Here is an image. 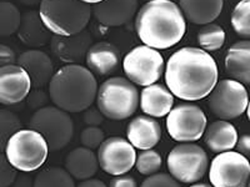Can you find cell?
<instances>
[{
  "label": "cell",
  "mask_w": 250,
  "mask_h": 187,
  "mask_svg": "<svg viewBox=\"0 0 250 187\" xmlns=\"http://www.w3.org/2000/svg\"><path fill=\"white\" fill-rule=\"evenodd\" d=\"M218 65L207 51L183 48L167 62L165 84L174 96L185 101H196L209 96L218 82Z\"/></svg>",
  "instance_id": "6da1fadb"
},
{
  "label": "cell",
  "mask_w": 250,
  "mask_h": 187,
  "mask_svg": "<svg viewBox=\"0 0 250 187\" xmlns=\"http://www.w3.org/2000/svg\"><path fill=\"white\" fill-rule=\"evenodd\" d=\"M135 31L144 45L165 50L184 37L187 21L179 5L171 0H151L137 13Z\"/></svg>",
  "instance_id": "7a4b0ae2"
},
{
  "label": "cell",
  "mask_w": 250,
  "mask_h": 187,
  "mask_svg": "<svg viewBox=\"0 0 250 187\" xmlns=\"http://www.w3.org/2000/svg\"><path fill=\"white\" fill-rule=\"evenodd\" d=\"M98 82L88 68L70 64L60 68L49 84V97L66 112H84L93 105Z\"/></svg>",
  "instance_id": "3957f363"
},
{
  "label": "cell",
  "mask_w": 250,
  "mask_h": 187,
  "mask_svg": "<svg viewBox=\"0 0 250 187\" xmlns=\"http://www.w3.org/2000/svg\"><path fill=\"white\" fill-rule=\"evenodd\" d=\"M39 14L51 34L70 37L85 30L93 12L80 0H42Z\"/></svg>",
  "instance_id": "277c9868"
},
{
  "label": "cell",
  "mask_w": 250,
  "mask_h": 187,
  "mask_svg": "<svg viewBox=\"0 0 250 187\" xmlns=\"http://www.w3.org/2000/svg\"><path fill=\"white\" fill-rule=\"evenodd\" d=\"M139 99L138 89L130 80L115 76L105 80L98 89L97 105L104 116L119 121L135 113Z\"/></svg>",
  "instance_id": "5b68a950"
},
{
  "label": "cell",
  "mask_w": 250,
  "mask_h": 187,
  "mask_svg": "<svg viewBox=\"0 0 250 187\" xmlns=\"http://www.w3.org/2000/svg\"><path fill=\"white\" fill-rule=\"evenodd\" d=\"M49 155V146L43 135L38 131L19 130L15 132L5 148L8 161L17 170L31 172L45 164Z\"/></svg>",
  "instance_id": "8992f818"
},
{
  "label": "cell",
  "mask_w": 250,
  "mask_h": 187,
  "mask_svg": "<svg viewBox=\"0 0 250 187\" xmlns=\"http://www.w3.org/2000/svg\"><path fill=\"white\" fill-rule=\"evenodd\" d=\"M29 126L43 135L50 151H59L68 146L74 135L70 115L57 106H44L35 111Z\"/></svg>",
  "instance_id": "52a82bcc"
},
{
  "label": "cell",
  "mask_w": 250,
  "mask_h": 187,
  "mask_svg": "<svg viewBox=\"0 0 250 187\" xmlns=\"http://www.w3.org/2000/svg\"><path fill=\"white\" fill-rule=\"evenodd\" d=\"M209 166L208 155L195 144H180L168 156L170 176L182 184H195L204 177Z\"/></svg>",
  "instance_id": "ba28073f"
},
{
  "label": "cell",
  "mask_w": 250,
  "mask_h": 187,
  "mask_svg": "<svg viewBox=\"0 0 250 187\" xmlns=\"http://www.w3.org/2000/svg\"><path fill=\"white\" fill-rule=\"evenodd\" d=\"M123 69L133 84L149 86L162 77L164 59L156 49L140 45L130 50L123 60Z\"/></svg>",
  "instance_id": "9c48e42d"
},
{
  "label": "cell",
  "mask_w": 250,
  "mask_h": 187,
  "mask_svg": "<svg viewBox=\"0 0 250 187\" xmlns=\"http://www.w3.org/2000/svg\"><path fill=\"white\" fill-rule=\"evenodd\" d=\"M248 104L249 96L247 89L233 79H224L216 82L208 99L211 112L225 121L242 116L247 110Z\"/></svg>",
  "instance_id": "30bf717a"
},
{
  "label": "cell",
  "mask_w": 250,
  "mask_h": 187,
  "mask_svg": "<svg viewBox=\"0 0 250 187\" xmlns=\"http://www.w3.org/2000/svg\"><path fill=\"white\" fill-rule=\"evenodd\" d=\"M207 129V116L199 106L179 104L167 117V130L178 142H193L202 139Z\"/></svg>",
  "instance_id": "8fae6325"
},
{
  "label": "cell",
  "mask_w": 250,
  "mask_h": 187,
  "mask_svg": "<svg viewBox=\"0 0 250 187\" xmlns=\"http://www.w3.org/2000/svg\"><path fill=\"white\" fill-rule=\"evenodd\" d=\"M250 179V164L244 155L225 151L215 156L209 168L213 187H247Z\"/></svg>",
  "instance_id": "7c38bea8"
},
{
  "label": "cell",
  "mask_w": 250,
  "mask_h": 187,
  "mask_svg": "<svg viewBox=\"0 0 250 187\" xmlns=\"http://www.w3.org/2000/svg\"><path fill=\"white\" fill-rule=\"evenodd\" d=\"M98 161L103 171L113 176L125 175L137 161L133 145L124 137L113 136L104 140L98 151Z\"/></svg>",
  "instance_id": "4fadbf2b"
},
{
  "label": "cell",
  "mask_w": 250,
  "mask_h": 187,
  "mask_svg": "<svg viewBox=\"0 0 250 187\" xmlns=\"http://www.w3.org/2000/svg\"><path fill=\"white\" fill-rule=\"evenodd\" d=\"M30 90L31 80L21 66L13 64L0 69V104L6 106L19 104Z\"/></svg>",
  "instance_id": "5bb4252c"
},
{
  "label": "cell",
  "mask_w": 250,
  "mask_h": 187,
  "mask_svg": "<svg viewBox=\"0 0 250 187\" xmlns=\"http://www.w3.org/2000/svg\"><path fill=\"white\" fill-rule=\"evenodd\" d=\"M93 45V37L88 30L70 37L53 35L50 48L53 54L66 64H79L86 57L89 49Z\"/></svg>",
  "instance_id": "9a60e30c"
},
{
  "label": "cell",
  "mask_w": 250,
  "mask_h": 187,
  "mask_svg": "<svg viewBox=\"0 0 250 187\" xmlns=\"http://www.w3.org/2000/svg\"><path fill=\"white\" fill-rule=\"evenodd\" d=\"M17 62L28 73L31 86H34V89H42L49 85L54 76V64L50 56L42 50L31 49L24 51L19 55Z\"/></svg>",
  "instance_id": "2e32d148"
},
{
  "label": "cell",
  "mask_w": 250,
  "mask_h": 187,
  "mask_svg": "<svg viewBox=\"0 0 250 187\" xmlns=\"http://www.w3.org/2000/svg\"><path fill=\"white\" fill-rule=\"evenodd\" d=\"M138 0H103L91 8L95 19L105 26H122L137 14Z\"/></svg>",
  "instance_id": "e0dca14e"
},
{
  "label": "cell",
  "mask_w": 250,
  "mask_h": 187,
  "mask_svg": "<svg viewBox=\"0 0 250 187\" xmlns=\"http://www.w3.org/2000/svg\"><path fill=\"white\" fill-rule=\"evenodd\" d=\"M128 141L135 149L150 150L162 139V128L159 122L148 115H138L129 122L126 128Z\"/></svg>",
  "instance_id": "ac0fdd59"
},
{
  "label": "cell",
  "mask_w": 250,
  "mask_h": 187,
  "mask_svg": "<svg viewBox=\"0 0 250 187\" xmlns=\"http://www.w3.org/2000/svg\"><path fill=\"white\" fill-rule=\"evenodd\" d=\"M139 105L143 112L148 116L164 117L173 109L174 95L163 84H153L143 89Z\"/></svg>",
  "instance_id": "d6986e66"
},
{
  "label": "cell",
  "mask_w": 250,
  "mask_h": 187,
  "mask_svg": "<svg viewBox=\"0 0 250 187\" xmlns=\"http://www.w3.org/2000/svg\"><path fill=\"white\" fill-rule=\"evenodd\" d=\"M86 66L93 74L100 76L110 75L117 70L120 62V53L113 44L106 41L93 44L85 57Z\"/></svg>",
  "instance_id": "ffe728a7"
},
{
  "label": "cell",
  "mask_w": 250,
  "mask_h": 187,
  "mask_svg": "<svg viewBox=\"0 0 250 187\" xmlns=\"http://www.w3.org/2000/svg\"><path fill=\"white\" fill-rule=\"evenodd\" d=\"M17 34L24 45L33 49L44 46L53 37L37 10H29L21 15V21Z\"/></svg>",
  "instance_id": "44dd1931"
},
{
  "label": "cell",
  "mask_w": 250,
  "mask_h": 187,
  "mask_svg": "<svg viewBox=\"0 0 250 187\" xmlns=\"http://www.w3.org/2000/svg\"><path fill=\"white\" fill-rule=\"evenodd\" d=\"M225 69L231 79L250 85V40H242L229 48L225 56Z\"/></svg>",
  "instance_id": "7402d4cb"
},
{
  "label": "cell",
  "mask_w": 250,
  "mask_h": 187,
  "mask_svg": "<svg viewBox=\"0 0 250 187\" xmlns=\"http://www.w3.org/2000/svg\"><path fill=\"white\" fill-rule=\"evenodd\" d=\"M224 0H179V8L188 21L196 25L213 23L223 10Z\"/></svg>",
  "instance_id": "603a6c76"
},
{
  "label": "cell",
  "mask_w": 250,
  "mask_h": 187,
  "mask_svg": "<svg viewBox=\"0 0 250 187\" xmlns=\"http://www.w3.org/2000/svg\"><path fill=\"white\" fill-rule=\"evenodd\" d=\"M204 141L209 150L215 153L230 151L238 142V131L225 120L214 121L205 129Z\"/></svg>",
  "instance_id": "cb8c5ba5"
},
{
  "label": "cell",
  "mask_w": 250,
  "mask_h": 187,
  "mask_svg": "<svg viewBox=\"0 0 250 187\" xmlns=\"http://www.w3.org/2000/svg\"><path fill=\"white\" fill-rule=\"evenodd\" d=\"M99 168L98 155L88 148H77L65 157V170L75 180L91 179Z\"/></svg>",
  "instance_id": "d4e9b609"
},
{
  "label": "cell",
  "mask_w": 250,
  "mask_h": 187,
  "mask_svg": "<svg viewBox=\"0 0 250 187\" xmlns=\"http://www.w3.org/2000/svg\"><path fill=\"white\" fill-rule=\"evenodd\" d=\"M34 187H75L74 179L62 168H50L38 173Z\"/></svg>",
  "instance_id": "484cf974"
},
{
  "label": "cell",
  "mask_w": 250,
  "mask_h": 187,
  "mask_svg": "<svg viewBox=\"0 0 250 187\" xmlns=\"http://www.w3.org/2000/svg\"><path fill=\"white\" fill-rule=\"evenodd\" d=\"M21 14L14 4L0 1V37L15 34L20 26Z\"/></svg>",
  "instance_id": "4316f807"
},
{
  "label": "cell",
  "mask_w": 250,
  "mask_h": 187,
  "mask_svg": "<svg viewBox=\"0 0 250 187\" xmlns=\"http://www.w3.org/2000/svg\"><path fill=\"white\" fill-rule=\"evenodd\" d=\"M198 43L205 51H215L225 44V31L216 24L203 25L198 33Z\"/></svg>",
  "instance_id": "83f0119b"
},
{
  "label": "cell",
  "mask_w": 250,
  "mask_h": 187,
  "mask_svg": "<svg viewBox=\"0 0 250 187\" xmlns=\"http://www.w3.org/2000/svg\"><path fill=\"white\" fill-rule=\"evenodd\" d=\"M231 26L239 37L250 39V0H240L231 13Z\"/></svg>",
  "instance_id": "f1b7e54d"
},
{
  "label": "cell",
  "mask_w": 250,
  "mask_h": 187,
  "mask_svg": "<svg viewBox=\"0 0 250 187\" xmlns=\"http://www.w3.org/2000/svg\"><path fill=\"white\" fill-rule=\"evenodd\" d=\"M21 130V121L14 112L0 109V152L5 150L10 137Z\"/></svg>",
  "instance_id": "f546056e"
},
{
  "label": "cell",
  "mask_w": 250,
  "mask_h": 187,
  "mask_svg": "<svg viewBox=\"0 0 250 187\" xmlns=\"http://www.w3.org/2000/svg\"><path fill=\"white\" fill-rule=\"evenodd\" d=\"M135 166L139 173L144 176H151L162 168V156L154 150H144L137 155Z\"/></svg>",
  "instance_id": "4dcf8cb0"
},
{
  "label": "cell",
  "mask_w": 250,
  "mask_h": 187,
  "mask_svg": "<svg viewBox=\"0 0 250 187\" xmlns=\"http://www.w3.org/2000/svg\"><path fill=\"white\" fill-rule=\"evenodd\" d=\"M104 140H105V133L99 126H88L82 131V135H80V141L83 146L90 150L99 149Z\"/></svg>",
  "instance_id": "1f68e13d"
},
{
  "label": "cell",
  "mask_w": 250,
  "mask_h": 187,
  "mask_svg": "<svg viewBox=\"0 0 250 187\" xmlns=\"http://www.w3.org/2000/svg\"><path fill=\"white\" fill-rule=\"evenodd\" d=\"M18 177L17 168L0 152V187H10Z\"/></svg>",
  "instance_id": "d6a6232c"
},
{
  "label": "cell",
  "mask_w": 250,
  "mask_h": 187,
  "mask_svg": "<svg viewBox=\"0 0 250 187\" xmlns=\"http://www.w3.org/2000/svg\"><path fill=\"white\" fill-rule=\"evenodd\" d=\"M140 187H182L173 176L167 173H154L143 181Z\"/></svg>",
  "instance_id": "836d02e7"
},
{
  "label": "cell",
  "mask_w": 250,
  "mask_h": 187,
  "mask_svg": "<svg viewBox=\"0 0 250 187\" xmlns=\"http://www.w3.org/2000/svg\"><path fill=\"white\" fill-rule=\"evenodd\" d=\"M26 97H28L29 106L31 109H38V110L44 108L46 105V102H48V95L40 89H34L33 91H30Z\"/></svg>",
  "instance_id": "e575fe53"
},
{
  "label": "cell",
  "mask_w": 250,
  "mask_h": 187,
  "mask_svg": "<svg viewBox=\"0 0 250 187\" xmlns=\"http://www.w3.org/2000/svg\"><path fill=\"white\" fill-rule=\"evenodd\" d=\"M104 115L100 112V110L98 108H89L84 111V115H83V120L88 126H100L104 121Z\"/></svg>",
  "instance_id": "d590c367"
},
{
  "label": "cell",
  "mask_w": 250,
  "mask_h": 187,
  "mask_svg": "<svg viewBox=\"0 0 250 187\" xmlns=\"http://www.w3.org/2000/svg\"><path fill=\"white\" fill-rule=\"evenodd\" d=\"M15 64V53L10 46L0 44V69Z\"/></svg>",
  "instance_id": "8d00e7d4"
},
{
  "label": "cell",
  "mask_w": 250,
  "mask_h": 187,
  "mask_svg": "<svg viewBox=\"0 0 250 187\" xmlns=\"http://www.w3.org/2000/svg\"><path fill=\"white\" fill-rule=\"evenodd\" d=\"M109 187H138V185L133 176L120 175L111 180Z\"/></svg>",
  "instance_id": "74e56055"
},
{
  "label": "cell",
  "mask_w": 250,
  "mask_h": 187,
  "mask_svg": "<svg viewBox=\"0 0 250 187\" xmlns=\"http://www.w3.org/2000/svg\"><path fill=\"white\" fill-rule=\"evenodd\" d=\"M236 150L239 153L247 156H250V135H243V136L238 137V142H236Z\"/></svg>",
  "instance_id": "f35d334b"
},
{
  "label": "cell",
  "mask_w": 250,
  "mask_h": 187,
  "mask_svg": "<svg viewBox=\"0 0 250 187\" xmlns=\"http://www.w3.org/2000/svg\"><path fill=\"white\" fill-rule=\"evenodd\" d=\"M10 187H34V181H31V179L29 176L21 175L18 176L17 180L14 181V184Z\"/></svg>",
  "instance_id": "ab89813d"
},
{
  "label": "cell",
  "mask_w": 250,
  "mask_h": 187,
  "mask_svg": "<svg viewBox=\"0 0 250 187\" xmlns=\"http://www.w3.org/2000/svg\"><path fill=\"white\" fill-rule=\"evenodd\" d=\"M78 187H108L102 180H98V179H88V180H84L83 182H80L78 185Z\"/></svg>",
  "instance_id": "60d3db41"
},
{
  "label": "cell",
  "mask_w": 250,
  "mask_h": 187,
  "mask_svg": "<svg viewBox=\"0 0 250 187\" xmlns=\"http://www.w3.org/2000/svg\"><path fill=\"white\" fill-rule=\"evenodd\" d=\"M19 1L26 6H37L42 3V0H19Z\"/></svg>",
  "instance_id": "b9f144b4"
},
{
  "label": "cell",
  "mask_w": 250,
  "mask_h": 187,
  "mask_svg": "<svg viewBox=\"0 0 250 187\" xmlns=\"http://www.w3.org/2000/svg\"><path fill=\"white\" fill-rule=\"evenodd\" d=\"M80 1H83V3H85V4H89V5H95V4H99L102 3L103 0H80Z\"/></svg>",
  "instance_id": "7bdbcfd3"
},
{
  "label": "cell",
  "mask_w": 250,
  "mask_h": 187,
  "mask_svg": "<svg viewBox=\"0 0 250 187\" xmlns=\"http://www.w3.org/2000/svg\"><path fill=\"white\" fill-rule=\"evenodd\" d=\"M190 187H213L210 185H207V184H195V185H191Z\"/></svg>",
  "instance_id": "ee69618b"
},
{
  "label": "cell",
  "mask_w": 250,
  "mask_h": 187,
  "mask_svg": "<svg viewBox=\"0 0 250 187\" xmlns=\"http://www.w3.org/2000/svg\"><path fill=\"white\" fill-rule=\"evenodd\" d=\"M247 115H248V119L250 121V100H249V104H248V108H247Z\"/></svg>",
  "instance_id": "f6af8a7d"
},
{
  "label": "cell",
  "mask_w": 250,
  "mask_h": 187,
  "mask_svg": "<svg viewBox=\"0 0 250 187\" xmlns=\"http://www.w3.org/2000/svg\"><path fill=\"white\" fill-rule=\"evenodd\" d=\"M248 187H250V179H249V182H248Z\"/></svg>",
  "instance_id": "bcb514c9"
},
{
  "label": "cell",
  "mask_w": 250,
  "mask_h": 187,
  "mask_svg": "<svg viewBox=\"0 0 250 187\" xmlns=\"http://www.w3.org/2000/svg\"><path fill=\"white\" fill-rule=\"evenodd\" d=\"M144 1H151V0H144Z\"/></svg>",
  "instance_id": "7dc6e473"
}]
</instances>
